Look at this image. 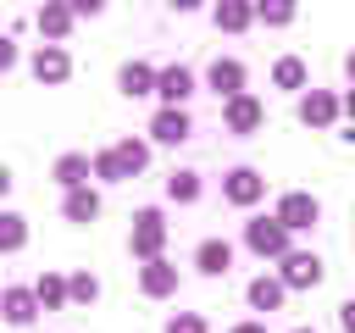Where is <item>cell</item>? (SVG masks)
<instances>
[{
	"label": "cell",
	"mask_w": 355,
	"mask_h": 333,
	"mask_svg": "<svg viewBox=\"0 0 355 333\" xmlns=\"http://www.w3.org/2000/svg\"><path fill=\"white\" fill-rule=\"evenodd\" d=\"M155 133H161V139H183V133H189V117H183V111H166V117L155 122Z\"/></svg>",
	"instance_id": "6da1fadb"
},
{
	"label": "cell",
	"mask_w": 355,
	"mask_h": 333,
	"mask_svg": "<svg viewBox=\"0 0 355 333\" xmlns=\"http://www.w3.org/2000/svg\"><path fill=\"white\" fill-rule=\"evenodd\" d=\"M6 316H11V322H28V316H33V300H28L22 289H11V294H6Z\"/></svg>",
	"instance_id": "7a4b0ae2"
},
{
	"label": "cell",
	"mask_w": 355,
	"mask_h": 333,
	"mask_svg": "<svg viewBox=\"0 0 355 333\" xmlns=\"http://www.w3.org/2000/svg\"><path fill=\"white\" fill-rule=\"evenodd\" d=\"M33 67H39V78H61V72H67L61 50H39V61H33Z\"/></svg>",
	"instance_id": "3957f363"
},
{
	"label": "cell",
	"mask_w": 355,
	"mask_h": 333,
	"mask_svg": "<svg viewBox=\"0 0 355 333\" xmlns=\"http://www.w3.org/2000/svg\"><path fill=\"white\" fill-rule=\"evenodd\" d=\"M161 94L183 100V94H189V72H166V78H161Z\"/></svg>",
	"instance_id": "277c9868"
},
{
	"label": "cell",
	"mask_w": 355,
	"mask_h": 333,
	"mask_svg": "<svg viewBox=\"0 0 355 333\" xmlns=\"http://www.w3.org/2000/svg\"><path fill=\"white\" fill-rule=\"evenodd\" d=\"M144 83H150L144 67H128V72H122V89H128V94H144Z\"/></svg>",
	"instance_id": "5b68a950"
},
{
	"label": "cell",
	"mask_w": 355,
	"mask_h": 333,
	"mask_svg": "<svg viewBox=\"0 0 355 333\" xmlns=\"http://www.w3.org/2000/svg\"><path fill=\"white\" fill-rule=\"evenodd\" d=\"M200 261H205V272H222V266H227V250H222V244H205Z\"/></svg>",
	"instance_id": "8992f818"
},
{
	"label": "cell",
	"mask_w": 355,
	"mask_h": 333,
	"mask_svg": "<svg viewBox=\"0 0 355 333\" xmlns=\"http://www.w3.org/2000/svg\"><path fill=\"white\" fill-rule=\"evenodd\" d=\"M0 244L11 250V244H22V228H17V216H0Z\"/></svg>",
	"instance_id": "52a82bcc"
},
{
	"label": "cell",
	"mask_w": 355,
	"mask_h": 333,
	"mask_svg": "<svg viewBox=\"0 0 355 333\" xmlns=\"http://www.w3.org/2000/svg\"><path fill=\"white\" fill-rule=\"evenodd\" d=\"M67 211H72V216H94V194H72Z\"/></svg>",
	"instance_id": "ba28073f"
},
{
	"label": "cell",
	"mask_w": 355,
	"mask_h": 333,
	"mask_svg": "<svg viewBox=\"0 0 355 333\" xmlns=\"http://www.w3.org/2000/svg\"><path fill=\"white\" fill-rule=\"evenodd\" d=\"M39 22H44V28H50V33H61V28H67V11H44V17H39Z\"/></svg>",
	"instance_id": "9c48e42d"
},
{
	"label": "cell",
	"mask_w": 355,
	"mask_h": 333,
	"mask_svg": "<svg viewBox=\"0 0 355 333\" xmlns=\"http://www.w3.org/2000/svg\"><path fill=\"white\" fill-rule=\"evenodd\" d=\"M83 178V161H61V183H78Z\"/></svg>",
	"instance_id": "30bf717a"
},
{
	"label": "cell",
	"mask_w": 355,
	"mask_h": 333,
	"mask_svg": "<svg viewBox=\"0 0 355 333\" xmlns=\"http://www.w3.org/2000/svg\"><path fill=\"white\" fill-rule=\"evenodd\" d=\"M172 333H200V327H194V322H178V327H172Z\"/></svg>",
	"instance_id": "8fae6325"
},
{
	"label": "cell",
	"mask_w": 355,
	"mask_h": 333,
	"mask_svg": "<svg viewBox=\"0 0 355 333\" xmlns=\"http://www.w3.org/2000/svg\"><path fill=\"white\" fill-rule=\"evenodd\" d=\"M6 61H11V44H6V39H0V67H6Z\"/></svg>",
	"instance_id": "7c38bea8"
},
{
	"label": "cell",
	"mask_w": 355,
	"mask_h": 333,
	"mask_svg": "<svg viewBox=\"0 0 355 333\" xmlns=\"http://www.w3.org/2000/svg\"><path fill=\"white\" fill-rule=\"evenodd\" d=\"M6 183H11V178H6V172H0V194H6Z\"/></svg>",
	"instance_id": "4fadbf2b"
}]
</instances>
